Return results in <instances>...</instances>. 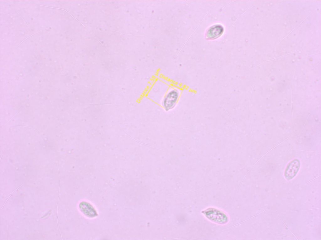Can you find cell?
<instances>
[{"label": "cell", "instance_id": "6da1fadb", "mask_svg": "<svg viewBox=\"0 0 321 240\" xmlns=\"http://www.w3.org/2000/svg\"><path fill=\"white\" fill-rule=\"evenodd\" d=\"M178 91L175 89L172 90L165 96L163 102V105L166 110H169L174 107L179 98Z\"/></svg>", "mask_w": 321, "mask_h": 240}, {"label": "cell", "instance_id": "7a4b0ae2", "mask_svg": "<svg viewBox=\"0 0 321 240\" xmlns=\"http://www.w3.org/2000/svg\"><path fill=\"white\" fill-rule=\"evenodd\" d=\"M204 213L208 218L217 223H224L227 221V216L220 211L211 208L206 210Z\"/></svg>", "mask_w": 321, "mask_h": 240}, {"label": "cell", "instance_id": "3957f363", "mask_svg": "<svg viewBox=\"0 0 321 240\" xmlns=\"http://www.w3.org/2000/svg\"><path fill=\"white\" fill-rule=\"evenodd\" d=\"M299 161L294 159L291 161L287 166L285 171L286 178L290 179L294 177L300 167Z\"/></svg>", "mask_w": 321, "mask_h": 240}, {"label": "cell", "instance_id": "277c9868", "mask_svg": "<svg viewBox=\"0 0 321 240\" xmlns=\"http://www.w3.org/2000/svg\"><path fill=\"white\" fill-rule=\"evenodd\" d=\"M81 211L85 216L89 218H93L97 215V212L93 206L89 203L82 202L79 205Z\"/></svg>", "mask_w": 321, "mask_h": 240}, {"label": "cell", "instance_id": "5b68a950", "mask_svg": "<svg viewBox=\"0 0 321 240\" xmlns=\"http://www.w3.org/2000/svg\"><path fill=\"white\" fill-rule=\"evenodd\" d=\"M224 28L220 25H213L207 32V37L210 39H214L220 37L223 33Z\"/></svg>", "mask_w": 321, "mask_h": 240}]
</instances>
